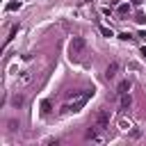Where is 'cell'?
Instances as JSON below:
<instances>
[{"mask_svg": "<svg viewBox=\"0 0 146 146\" xmlns=\"http://www.w3.org/2000/svg\"><path fill=\"white\" fill-rule=\"evenodd\" d=\"M94 96V91H80V94H73L64 105H62V114H71V112H80L87 103H89V98Z\"/></svg>", "mask_w": 146, "mask_h": 146, "instance_id": "1", "label": "cell"}, {"mask_svg": "<svg viewBox=\"0 0 146 146\" xmlns=\"http://www.w3.org/2000/svg\"><path fill=\"white\" fill-rule=\"evenodd\" d=\"M84 48H87V41H84L82 36H73L71 43H68V52H71L73 57H80V55L84 52Z\"/></svg>", "mask_w": 146, "mask_h": 146, "instance_id": "2", "label": "cell"}, {"mask_svg": "<svg viewBox=\"0 0 146 146\" xmlns=\"http://www.w3.org/2000/svg\"><path fill=\"white\" fill-rule=\"evenodd\" d=\"M94 125H98V130H107L110 128V110H98L96 119H94Z\"/></svg>", "mask_w": 146, "mask_h": 146, "instance_id": "3", "label": "cell"}, {"mask_svg": "<svg viewBox=\"0 0 146 146\" xmlns=\"http://www.w3.org/2000/svg\"><path fill=\"white\" fill-rule=\"evenodd\" d=\"M119 68H121V66H119V62L107 64V68H105V78H107V80H114V78L119 75Z\"/></svg>", "mask_w": 146, "mask_h": 146, "instance_id": "4", "label": "cell"}, {"mask_svg": "<svg viewBox=\"0 0 146 146\" xmlns=\"http://www.w3.org/2000/svg\"><path fill=\"white\" fill-rule=\"evenodd\" d=\"M130 105H132V96H130V94H121L119 107H121V110H130Z\"/></svg>", "mask_w": 146, "mask_h": 146, "instance_id": "5", "label": "cell"}, {"mask_svg": "<svg viewBox=\"0 0 146 146\" xmlns=\"http://www.w3.org/2000/svg\"><path fill=\"white\" fill-rule=\"evenodd\" d=\"M128 91H130V80H121L119 87H116V94L121 96V94H128Z\"/></svg>", "mask_w": 146, "mask_h": 146, "instance_id": "6", "label": "cell"}, {"mask_svg": "<svg viewBox=\"0 0 146 146\" xmlns=\"http://www.w3.org/2000/svg\"><path fill=\"white\" fill-rule=\"evenodd\" d=\"M30 80H32V73H30V71H23V73L18 75V84H27Z\"/></svg>", "mask_w": 146, "mask_h": 146, "instance_id": "7", "label": "cell"}, {"mask_svg": "<svg viewBox=\"0 0 146 146\" xmlns=\"http://www.w3.org/2000/svg\"><path fill=\"white\" fill-rule=\"evenodd\" d=\"M23 100H25V96H23V94H14V96H11V105H14V107H21V105H23Z\"/></svg>", "mask_w": 146, "mask_h": 146, "instance_id": "8", "label": "cell"}, {"mask_svg": "<svg viewBox=\"0 0 146 146\" xmlns=\"http://www.w3.org/2000/svg\"><path fill=\"white\" fill-rule=\"evenodd\" d=\"M41 112H43V114H50V112H52V105H50V100H43V103H41Z\"/></svg>", "mask_w": 146, "mask_h": 146, "instance_id": "9", "label": "cell"}, {"mask_svg": "<svg viewBox=\"0 0 146 146\" xmlns=\"http://www.w3.org/2000/svg\"><path fill=\"white\" fill-rule=\"evenodd\" d=\"M116 11H119L121 16H125V14H130V5H125V2H123V5H119V9H116Z\"/></svg>", "mask_w": 146, "mask_h": 146, "instance_id": "10", "label": "cell"}, {"mask_svg": "<svg viewBox=\"0 0 146 146\" xmlns=\"http://www.w3.org/2000/svg\"><path fill=\"white\" fill-rule=\"evenodd\" d=\"M100 34H103V36H114V32H112L110 27H105V25H100Z\"/></svg>", "mask_w": 146, "mask_h": 146, "instance_id": "11", "label": "cell"}, {"mask_svg": "<svg viewBox=\"0 0 146 146\" xmlns=\"http://www.w3.org/2000/svg\"><path fill=\"white\" fill-rule=\"evenodd\" d=\"M7 9H9V11H16V9H21V2H9Z\"/></svg>", "mask_w": 146, "mask_h": 146, "instance_id": "12", "label": "cell"}, {"mask_svg": "<svg viewBox=\"0 0 146 146\" xmlns=\"http://www.w3.org/2000/svg\"><path fill=\"white\" fill-rule=\"evenodd\" d=\"M119 125H121V130H130V121H125V119H121Z\"/></svg>", "mask_w": 146, "mask_h": 146, "instance_id": "13", "label": "cell"}, {"mask_svg": "<svg viewBox=\"0 0 146 146\" xmlns=\"http://www.w3.org/2000/svg\"><path fill=\"white\" fill-rule=\"evenodd\" d=\"M16 128H18V121L11 119V121H9V130H16Z\"/></svg>", "mask_w": 146, "mask_h": 146, "instance_id": "14", "label": "cell"}, {"mask_svg": "<svg viewBox=\"0 0 146 146\" xmlns=\"http://www.w3.org/2000/svg\"><path fill=\"white\" fill-rule=\"evenodd\" d=\"M121 39H123V41H132V34H128V32H123V34H121Z\"/></svg>", "mask_w": 146, "mask_h": 146, "instance_id": "15", "label": "cell"}, {"mask_svg": "<svg viewBox=\"0 0 146 146\" xmlns=\"http://www.w3.org/2000/svg\"><path fill=\"white\" fill-rule=\"evenodd\" d=\"M132 2H135V5H141V2H144V0H132Z\"/></svg>", "mask_w": 146, "mask_h": 146, "instance_id": "16", "label": "cell"}]
</instances>
